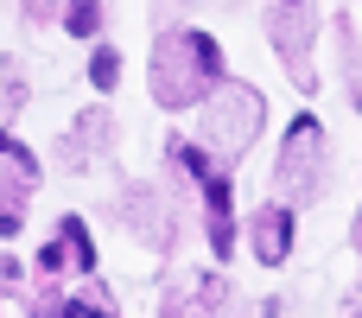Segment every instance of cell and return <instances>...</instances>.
<instances>
[{
  "label": "cell",
  "instance_id": "obj_13",
  "mask_svg": "<svg viewBox=\"0 0 362 318\" xmlns=\"http://www.w3.org/2000/svg\"><path fill=\"white\" fill-rule=\"evenodd\" d=\"M337 51H344V83H350V108H362V38L356 25L337 13Z\"/></svg>",
  "mask_w": 362,
  "mask_h": 318
},
{
  "label": "cell",
  "instance_id": "obj_16",
  "mask_svg": "<svg viewBox=\"0 0 362 318\" xmlns=\"http://www.w3.org/2000/svg\"><path fill=\"white\" fill-rule=\"evenodd\" d=\"M0 96H6V102H13V108H19V102H25V70H19V64H13V57H6V64H0Z\"/></svg>",
  "mask_w": 362,
  "mask_h": 318
},
{
  "label": "cell",
  "instance_id": "obj_8",
  "mask_svg": "<svg viewBox=\"0 0 362 318\" xmlns=\"http://www.w3.org/2000/svg\"><path fill=\"white\" fill-rule=\"evenodd\" d=\"M32 185H38V166L32 153H0V236H19L25 217H32Z\"/></svg>",
  "mask_w": 362,
  "mask_h": 318
},
{
  "label": "cell",
  "instance_id": "obj_19",
  "mask_svg": "<svg viewBox=\"0 0 362 318\" xmlns=\"http://www.w3.org/2000/svg\"><path fill=\"white\" fill-rule=\"evenodd\" d=\"M0 293H19V261L0 255Z\"/></svg>",
  "mask_w": 362,
  "mask_h": 318
},
{
  "label": "cell",
  "instance_id": "obj_1",
  "mask_svg": "<svg viewBox=\"0 0 362 318\" xmlns=\"http://www.w3.org/2000/svg\"><path fill=\"white\" fill-rule=\"evenodd\" d=\"M146 83H153V102L159 108H197L216 83H223V51L210 32H191V25H172L153 38V64H146Z\"/></svg>",
  "mask_w": 362,
  "mask_h": 318
},
{
  "label": "cell",
  "instance_id": "obj_21",
  "mask_svg": "<svg viewBox=\"0 0 362 318\" xmlns=\"http://www.w3.org/2000/svg\"><path fill=\"white\" fill-rule=\"evenodd\" d=\"M0 153H19V140H13V134H6V127H0Z\"/></svg>",
  "mask_w": 362,
  "mask_h": 318
},
{
  "label": "cell",
  "instance_id": "obj_2",
  "mask_svg": "<svg viewBox=\"0 0 362 318\" xmlns=\"http://www.w3.org/2000/svg\"><path fill=\"white\" fill-rule=\"evenodd\" d=\"M197 140L210 147V159L216 166H235V159H248V147L267 134V96L261 89H248V83H216L204 102H197Z\"/></svg>",
  "mask_w": 362,
  "mask_h": 318
},
{
  "label": "cell",
  "instance_id": "obj_5",
  "mask_svg": "<svg viewBox=\"0 0 362 318\" xmlns=\"http://www.w3.org/2000/svg\"><path fill=\"white\" fill-rule=\"evenodd\" d=\"M267 38H274V51H280V64H286V76L299 83V89H318V19L305 13V0H280L274 13H267Z\"/></svg>",
  "mask_w": 362,
  "mask_h": 318
},
{
  "label": "cell",
  "instance_id": "obj_7",
  "mask_svg": "<svg viewBox=\"0 0 362 318\" xmlns=\"http://www.w3.org/2000/svg\"><path fill=\"white\" fill-rule=\"evenodd\" d=\"M38 274L45 280H89L95 274V242L83 229V217H57V229H51V242L38 255Z\"/></svg>",
  "mask_w": 362,
  "mask_h": 318
},
{
  "label": "cell",
  "instance_id": "obj_15",
  "mask_svg": "<svg viewBox=\"0 0 362 318\" xmlns=\"http://www.w3.org/2000/svg\"><path fill=\"white\" fill-rule=\"evenodd\" d=\"M89 83H95V89H115V83H121V51L95 45V57H89Z\"/></svg>",
  "mask_w": 362,
  "mask_h": 318
},
{
  "label": "cell",
  "instance_id": "obj_11",
  "mask_svg": "<svg viewBox=\"0 0 362 318\" xmlns=\"http://www.w3.org/2000/svg\"><path fill=\"white\" fill-rule=\"evenodd\" d=\"M32 318H115V306L102 293H64V280H57L32 300Z\"/></svg>",
  "mask_w": 362,
  "mask_h": 318
},
{
  "label": "cell",
  "instance_id": "obj_12",
  "mask_svg": "<svg viewBox=\"0 0 362 318\" xmlns=\"http://www.w3.org/2000/svg\"><path fill=\"white\" fill-rule=\"evenodd\" d=\"M229 293H235V287H229L223 274H197V280L185 287V300H191V312H197V318H223V312H229Z\"/></svg>",
  "mask_w": 362,
  "mask_h": 318
},
{
  "label": "cell",
  "instance_id": "obj_22",
  "mask_svg": "<svg viewBox=\"0 0 362 318\" xmlns=\"http://www.w3.org/2000/svg\"><path fill=\"white\" fill-rule=\"evenodd\" d=\"M350 242H356V249H362V210H356V229H350Z\"/></svg>",
  "mask_w": 362,
  "mask_h": 318
},
{
  "label": "cell",
  "instance_id": "obj_18",
  "mask_svg": "<svg viewBox=\"0 0 362 318\" xmlns=\"http://www.w3.org/2000/svg\"><path fill=\"white\" fill-rule=\"evenodd\" d=\"M159 318H197V312H191V300H185V287H178V293H165V306H159Z\"/></svg>",
  "mask_w": 362,
  "mask_h": 318
},
{
  "label": "cell",
  "instance_id": "obj_6",
  "mask_svg": "<svg viewBox=\"0 0 362 318\" xmlns=\"http://www.w3.org/2000/svg\"><path fill=\"white\" fill-rule=\"evenodd\" d=\"M57 159H64V172H95V166H108V159H115V115H108V108H83V115L70 121Z\"/></svg>",
  "mask_w": 362,
  "mask_h": 318
},
{
  "label": "cell",
  "instance_id": "obj_20",
  "mask_svg": "<svg viewBox=\"0 0 362 318\" xmlns=\"http://www.w3.org/2000/svg\"><path fill=\"white\" fill-rule=\"evenodd\" d=\"M344 318H362V280L350 287V300H344Z\"/></svg>",
  "mask_w": 362,
  "mask_h": 318
},
{
  "label": "cell",
  "instance_id": "obj_10",
  "mask_svg": "<svg viewBox=\"0 0 362 318\" xmlns=\"http://www.w3.org/2000/svg\"><path fill=\"white\" fill-rule=\"evenodd\" d=\"M197 198H204V236H210V249H216V261L235 249V198H229V166H216V172H204L197 178Z\"/></svg>",
  "mask_w": 362,
  "mask_h": 318
},
{
  "label": "cell",
  "instance_id": "obj_4",
  "mask_svg": "<svg viewBox=\"0 0 362 318\" xmlns=\"http://www.w3.org/2000/svg\"><path fill=\"white\" fill-rule=\"evenodd\" d=\"M115 223L134 236V242H146V249H178V210H172V185H127L121 198H115Z\"/></svg>",
  "mask_w": 362,
  "mask_h": 318
},
{
  "label": "cell",
  "instance_id": "obj_14",
  "mask_svg": "<svg viewBox=\"0 0 362 318\" xmlns=\"http://www.w3.org/2000/svg\"><path fill=\"white\" fill-rule=\"evenodd\" d=\"M57 19L70 38H102V0H57Z\"/></svg>",
  "mask_w": 362,
  "mask_h": 318
},
{
  "label": "cell",
  "instance_id": "obj_17",
  "mask_svg": "<svg viewBox=\"0 0 362 318\" xmlns=\"http://www.w3.org/2000/svg\"><path fill=\"white\" fill-rule=\"evenodd\" d=\"M19 13H25L32 25H51V19H57V0H19Z\"/></svg>",
  "mask_w": 362,
  "mask_h": 318
},
{
  "label": "cell",
  "instance_id": "obj_9",
  "mask_svg": "<svg viewBox=\"0 0 362 318\" xmlns=\"http://www.w3.org/2000/svg\"><path fill=\"white\" fill-rule=\"evenodd\" d=\"M248 249H255V261L261 268H286L293 261V204H261L255 217H248Z\"/></svg>",
  "mask_w": 362,
  "mask_h": 318
},
{
  "label": "cell",
  "instance_id": "obj_3",
  "mask_svg": "<svg viewBox=\"0 0 362 318\" xmlns=\"http://www.w3.org/2000/svg\"><path fill=\"white\" fill-rule=\"evenodd\" d=\"M325 178H331V159H325V127L312 121V115H299L293 127H286V147H280V159H274V191H280V204H318L325 198Z\"/></svg>",
  "mask_w": 362,
  "mask_h": 318
}]
</instances>
